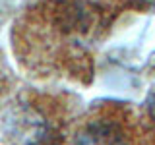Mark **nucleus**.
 <instances>
[{
	"label": "nucleus",
	"mask_w": 155,
	"mask_h": 145,
	"mask_svg": "<svg viewBox=\"0 0 155 145\" xmlns=\"http://www.w3.org/2000/svg\"><path fill=\"white\" fill-rule=\"evenodd\" d=\"M78 145H124V137L110 124H91L78 139Z\"/></svg>",
	"instance_id": "nucleus-1"
},
{
	"label": "nucleus",
	"mask_w": 155,
	"mask_h": 145,
	"mask_svg": "<svg viewBox=\"0 0 155 145\" xmlns=\"http://www.w3.org/2000/svg\"><path fill=\"white\" fill-rule=\"evenodd\" d=\"M149 112H151V116H153V118H155V93L151 95V99H149Z\"/></svg>",
	"instance_id": "nucleus-2"
},
{
	"label": "nucleus",
	"mask_w": 155,
	"mask_h": 145,
	"mask_svg": "<svg viewBox=\"0 0 155 145\" xmlns=\"http://www.w3.org/2000/svg\"><path fill=\"white\" fill-rule=\"evenodd\" d=\"M142 2H145V4H155V0H142Z\"/></svg>",
	"instance_id": "nucleus-3"
}]
</instances>
